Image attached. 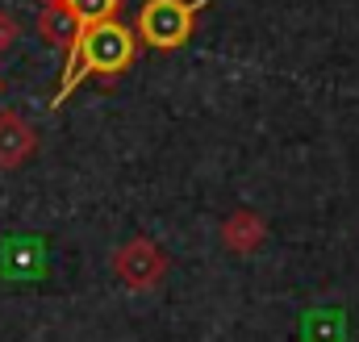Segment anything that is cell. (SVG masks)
I'll use <instances>...</instances> for the list:
<instances>
[{"mask_svg": "<svg viewBox=\"0 0 359 342\" xmlns=\"http://www.w3.org/2000/svg\"><path fill=\"white\" fill-rule=\"evenodd\" d=\"M76 25H92V21H113L121 13V0H55Z\"/></svg>", "mask_w": 359, "mask_h": 342, "instance_id": "52a82bcc", "label": "cell"}, {"mask_svg": "<svg viewBox=\"0 0 359 342\" xmlns=\"http://www.w3.org/2000/svg\"><path fill=\"white\" fill-rule=\"evenodd\" d=\"M38 4H42V8H46V4H55V0H38Z\"/></svg>", "mask_w": 359, "mask_h": 342, "instance_id": "9c48e42d", "label": "cell"}, {"mask_svg": "<svg viewBox=\"0 0 359 342\" xmlns=\"http://www.w3.org/2000/svg\"><path fill=\"white\" fill-rule=\"evenodd\" d=\"M168 267H172L168 251L155 238H147V234H138V238H130V242H121L113 251V275L126 288H134V292H147V288L163 284Z\"/></svg>", "mask_w": 359, "mask_h": 342, "instance_id": "3957f363", "label": "cell"}, {"mask_svg": "<svg viewBox=\"0 0 359 342\" xmlns=\"http://www.w3.org/2000/svg\"><path fill=\"white\" fill-rule=\"evenodd\" d=\"M268 238V221L251 209H238L222 221V247L234 251V255H255Z\"/></svg>", "mask_w": 359, "mask_h": 342, "instance_id": "5b68a950", "label": "cell"}, {"mask_svg": "<svg viewBox=\"0 0 359 342\" xmlns=\"http://www.w3.org/2000/svg\"><path fill=\"white\" fill-rule=\"evenodd\" d=\"M34 151H38V134H34V125H29L21 113L4 109V113H0V171L25 167V163L34 159Z\"/></svg>", "mask_w": 359, "mask_h": 342, "instance_id": "277c9868", "label": "cell"}, {"mask_svg": "<svg viewBox=\"0 0 359 342\" xmlns=\"http://www.w3.org/2000/svg\"><path fill=\"white\" fill-rule=\"evenodd\" d=\"M38 34H42L46 42H55V46H63V50H67V46L76 42L80 25H76V21H72L59 4H46V8L38 13Z\"/></svg>", "mask_w": 359, "mask_h": 342, "instance_id": "8992f818", "label": "cell"}, {"mask_svg": "<svg viewBox=\"0 0 359 342\" xmlns=\"http://www.w3.org/2000/svg\"><path fill=\"white\" fill-rule=\"evenodd\" d=\"M201 8L205 0H142L134 17V38L151 50H180L196 29Z\"/></svg>", "mask_w": 359, "mask_h": 342, "instance_id": "7a4b0ae2", "label": "cell"}, {"mask_svg": "<svg viewBox=\"0 0 359 342\" xmlns=\"http://www.w3.org/2000/svg\"><path fill=\"white\" fill-rule=\"evenodd\" d=\"M138 59V38L126 21H92V25H80L76 42L67 46V63H63V76H59V92L50 96V104L59 109L76 88L84 84L88 76H121L130 71Z\"/></svg>", "mask_w": 359, "mask_h": 342, "instance_id": "6da1fadb", "label": "cell"}, {"mask_svg": "<svg viewBox=\"0 0 359 342\" xmlns=\"http://www.w3.org/2000/svg\"><path fill=\"white\" fill-rule=\"evenodd\" d=\"M17 34H21V25H17V17H13L8 8H0V50H8V46L17 42Z\"/></svg>", "mask_w": 359, "mask_h": 342, "instance_id": "ba28073f", "label": "cell"}]
</instances>
